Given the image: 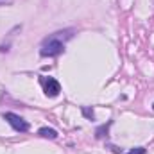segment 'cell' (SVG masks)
<instances>
[{
  "instance_id": "cell-3",
  "label": "cell",
  "mask_w": 154,
  "mask_h": 154,
  "mask_svg": "<svg viewBox=\"0 0 154 154\" xmlns=\"http://www.w3.org/2000/svg\"><path fill=\"white\" fill-rule=\"evenodd\" d=\"M43 82V90L48 97H57L59 91H61V84L54 79V77H47V79H41Z\"/></svg>"
},
{
  "instance_id": "cell-6",
  "label": "cell",
  "mask_w": 154,
  "mask_h": 154,
  "mask_svg": "<svg viewBox=\"0 0 154 154\" xmlns=\"http://www.w3.org/2000/svg\"><path fill=\"white\" fill-rule=\"evenodd\" d=\"M82 113H84V116H86L88 120H93V118H95V115H93V111H91L90 108H82Z\"/></svg>"
},
{
  "instance_id": "cell-2",
  "label": "cell",
  "mask_w": 154,
  "mask_h": 154,
  "mask_svg": "<svg viewBox=\"0 0 154 154\" xmlns=\"http://www.w3.org/2000/svg\"><path fill=\"white\" fill-rule=\"evenodd\" d=\"M4 120H7V124L14 129V131H18V133H27L29 131V122L27 120H23L20 115H16V113H5L4 115Z\"/></svg>"
},
{
  "instance_id": "cell-8",
  "label": "cell",
  "mask_w": 154,
  "mask_h": 154,
  "mask_svg": "<svg viewBox=\"0 0 154 154\" xmlns=\"http://www.w3.org/2000/svg\"><path fill=\"white\" fill-rule=\"evenodd\" d=\"M152 108H154V106H152Z\"/></svg>"
},
{
  "instance_id": "cell-4",
  "label": "cell",
  "mask_w": 154,
  "mask_h": 154,
  "mask_svg": "<svg viewBox=\"0 0 154 154\" xmlns=\"http://www.w3.org/2000/svg\"><path fill=\"white\" fill-rule=\"evenodd\" d=\"M38 134L43 136V138H50V140L57 138V131H56V129H50V127H41L38 131Z\"/></svg>"
},
{
  "instance_id": "cell-1",
  "label": "cell",
  "mask_w": 154,
  "mask_h": 154,
  "mask_svg": "<svg viewBox=\"0 0 154 154\" xmlns=\"http://www.w3.org/2000/svg\"><path fill=\"white\" fill-rule=\"evenodd\" d=\"M61 34L63 32H56V34H52L50 38H47L43 43H41V48H39V54L41 56H48V57H52V56H57V54H61L63 52V48H65V41L61 39Z\"/></svg>"
},
{
  "instance_id": "cell-7",
  "label": "cell",
  "mask_w": 154,
  "mask_h": 154,
  "mask_svg": "<svg viewBox=\"0 0 154 154\" xmlns=\"http://www.w3.org/2000/svg\"><path fill=\"white\" fill-rule=\"evenodd\" d=\"M127 154H145V149L143 147H136V149H131Z\"/></svg>"
},
{
  "instance_id": "cell-5",
  "label": "cell",
  "mask_w": 154,
  "mask_h": 154,
  "mask_svg": "<svg viewBox=\"0 0 154 154\" xmlns=\"http://www.w3.org/2000/svg\"><path fill=\"white\" fill-rule=\"evenodd\" d=\"M109 125H111V122H108V124H104V125L97 127V131H95V136H97V138H104V136L108 134V129H109Z\"/></svg>"
}]
</instances>
